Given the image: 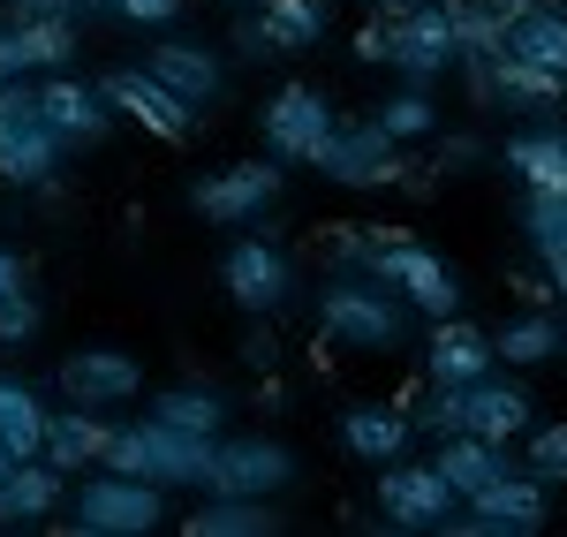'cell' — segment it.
<instances>
[{"label":"cell","mask_w":567,"mask_h":537,"mask_svg":"<svg viewBox=\"0 0 567 537\" xmlns=\"http://www.w3.org/2000/svg\"><path fill=\"white\" fill-rule=\"evenodd\" d=\"M106 469L152 477L159 493H205V477H213V440H205V432H175V424H159V416H136V424H114V432H106Z\"/></svg>","instance_id":"6da1fadb"},{"label":"cell","mask_w":567,"mask_h":537,"mask_svg":"<svg viewBox=\"0 0 567 537\" xmlns=\"http://www.w3.org/2000/svg\"><path fill=\"white\" fill-rule=\"evenodd\" d=\"M61 136L39 114V76H8L0 84V182L8 189H53L61 175Z\"/></svg>","instance_id":"7a4b0ae2"},{"label":"cell","mask_w":567,"mask_h":537,"mask_svg":"<svg viewBox=\"0 0 567 537\" xmlns=\"http://www.w3.org/2000/svg\"><path fill=\"white\" fill-rule=\"evenodd\" d=\"M167 499L152 477H122V469H91L84 485H76V515H69V530L76 537H144L167 523Z\"/></svg>","instance_id":"3957f363"},{"label":"cell","mask_w":567,"mask_h":537,"mask_svg":"<svg viewBox=\"0 0 567 537\" xmlns=\"http://www.w3.org/2000/svg\"><path fill=\"white\" fill-rule=\"evenodd\" d=\"M371 280L401 296V311H424V318H454L462 311V272L446 266L432 242H416V235H386V227H379Z\"/></svg>","instance_id":"277c9868"},{"label":"cell","mask_w":567,"mask_h":537,"mask_svg":"<svg viewBox=\"0 0 567 537\" xmlns=\"http://www.w3.org/2000/svg\"><path fill=\"white\" fill-rule=\"evenodd\" d=\"M318 326L341 349H393L401 341V296L379 288L371 272H333L318 288Z\"/></svg>","instance_id":"5b68a950"},{"label":"cell","mask_w":567,"mask_h":537,"mask_svg":"<svg viewBox=\"0 0 567 537\" xmlns=\"http://www.w3.org/2000/svg\"><path fill=\"white\" fill-rule=\"evenodd\" d=\"M310 167L333 189H393V182H409V144H393L379 122H333Z\"/></svg>","instance_id":"8992f818"},{"label":"cell","mask_w":567,"mask_h":537,"mask_svg":"<svg viewBox=\"0 0 567 537\" xmlns=\"http://www.w3.org/2000/svg\"><path fill=\"white\" fill-rule=\"evenodd\" d=\"M219 288L243 318H280L296 303V258L272 242V235H243L227 258H219Z\"/></svg>","instance_id":"52a82bcc"},{"label":"cell","mask_w":567,"mask_h":537,"mask_svg":"<svg viewBox=\"0 0 567 537\" xmlns=\"http://www.w3.org/2000/svg\"><path fill=\"white\" fill-rule=\"evenodd\" d=\"M288 189V159H243V167H219V175H197L189 182V205L219 227H250L280 205Z\"/></svg>","instance_id":"ba28073f"},{"label":"cell","mask_w":567,"mask_h":537,"mask_svg":"<svg viewBox=\"0 0 567 537\" xmlns=\"http://www.w3.org/2000/svg\"><path fill=\"white\" fill-rule=\"evenodd\" d=\"M258 122H265V152H272V159L310 167V159H318V144L333 136V122H341V114H333V99H326L318 84H280L272 99H265Z\"/></svg>","instance_id":"9c48e42d"},{"label":"cell","mask_w":567,"mask_h":537,"mask_svg":"<svg viewBox=\"0 0 567 537\" xmlns=\"http://www.w3.org/2000/svg\"><path fill=\"white\" fill-rule=\"evenodd\" d=\"M296 485V454L280 447V440H265V432H243V440H213V477H205V493H250V499H280Z\"/></svg>","instance_id":"30bf717a"},{"label":"cell","mask_w":567,"mask_h":537,"mask_svg":"<svg viewBox=\"0 0 567 537\" xmlns=\"http://www.w3.org/2000/svg\"><path fill=\"white\" fill-rule=\"evenodd\" d=\"M53 394L76 402V409L114 416V409H130L144 394V363L130 349H76V357H61V371H53Z\"/></svg>","instance_id":"8fae6325"},{"label":"cell","mask_w":567,"mask_h":537,"mask_svg":"<svg viewBox=\"0 0 567 537\" xmlns=\"http://www.w3.org/2000/svg\"><path fill=\"white\" fill-rule=\"evenodd\" d=\"M393 76L409 84H439L454 69V0H416L393 16V53H386Z\"/></svg>","instance_id":"7c38bea8"},{"label":"cell","mask_w":567,"mask_h":537,"mask_svg":"<svg viewBox=\"0 0 567 537\" xmlns=\"http://www.w3.org/2000/svg\"><path fill=\"white\" fill-rule=\"evenodd\" d=\"M446 530H470V537H529V530H545V477L507 469L499 485H484L477 499H462Z\"/></svg>","instance_id":"4fadbf2b"},{"label":"cell","mask_w":567,"mask_h":537,"mask_svg":"<svg viewBox=\"0 0 567 537\" xmlns=\"http://www.w3.org/2000/svg\"><path fill=\"white\" fill-rule=\"evenodd\" d=\"M454 485L439 477L432 462H386L379 469V515L386 530H446L454 523Z\"/></svg>","instance_id":"5bb4252c"},{"label":"cell","mask_w":567,"mask_h":537,"mask_svg":"<svg viewBox=\"0 0 567 537\" xmlns=\"http://www.w3.org/2000/svg\"><path fill=\"white\" fill-rule=\"evenodd\" d=\"M99 91H106V106H114V114H130L136 130L159 136V144H182V136H197V106H189L182 91H167L159 76H152V69H144V61H136V69H114V76H106Z\"/></svg>","instance_id":"9a60e30c"},{"label":"cell","mask_w":567,"mask_h":537,"mask_svg":"<svg viewBox=\"0 0 567 537\" xmlns=\"http://www.w3.org/2000/svg\"><path fill=\"white\" fill-rule=\"evenodd\" d=\"M454 409H462V432H477L492 447H515L529 424H537V394L523 386V371H515V379L484 371L470 386H454Z\"/></svg>","instance_id":"2e32d148"},{"label":"cell","mask_w":567,"mask_h":537,"mask_svg":"<svg viewBox=\"0 0 567 537\" xmlns=\"http://www.w3.org/2000/svg\"><path fill=\"white\" fill-rule=\"evenodd\" d=\"M462 76L484 106H529V114H553L567 99V76L545 69V61H523V53H492V61H462Z\"/></svg>","instance_id":"e0dca14e"},{"label":"cell","mask_w":567,"mask_h":537,"mask_svg":"<svg viewBox=\"0 0 567 537\" xmlns=\"http://www.w3.org/2000/svg\"><path fill=\"white\" fill-rule=\"evenodd\" d=\"M39 114H45V130L61 136V144H99V136L114 130V106H106V91L84 84V76H69V69L39 76Z\"/></svg>","instance_id":"ac0fdd59"},{"label":"cell","mask_w":567,"mask_h":537,"mask_svg":"<svg viewBox=\"0 0 567 537\" xmlns=\"http://www.w3.org/2000/svg\"><path fill=\"white\" fill-rule=\"evenodd\" d=\"M484 371H499L492 333L470 326V318H432V333H424V379H432V386H470Z\"/></svg>","instance_id":"d6986e66"},{"label":"cell","mask_w":567,"mask_h":537,"mask_svg":"<svg viewBox=\"0 0 567 537\" xmlns=\"http://www.w3.org/2000/svg\"><path fill=\"white\" fill-rule=\"evenodd\" d=\"M106 432H114V416L61 402V409H45V447L39 454L61 469V477H84V469H99V462H106Z\"/></svg>","instance_id":"ffe728a7"},{"label":"cell","mask_w":567,"mask_h":537,"mask_svg":"<svg viewBox=\"0 0 567 537\" xmlns=\"http://www.w3.org/2000/svg\"><path fill=\"white\" fill-rule=\"evenodd\" d=\"M144 69H152V76H159L167 91H182L197 114H205L219 91H227V69H219V53H205V45H189V39H159L152 53H144Z\"/></svg>","instance_id":"44dd1931"},{"label":"cell","mask_w":567,"mask_h":537,"mask_svg":"<svg viewBox=\"0 0 567 537\" xmlns=\"http://www.w3.org/2000/svg\"><path fill=\"white\" fill-rule=\"evenodd\" d=\"M432 469L454 485V499H477L484 485H499L515 462H507V447H492L477 432H446V440H432Z\"/></svg>","instance_id":"7402d4cb"},{"label":"cell","mask_w":567,"mask_h":537,"mask_svg":"<svg viewBox=\"0 0 567 537\" xmlns=\"http://www.w3.org/2000/svg\"><path fill=\"white\" fill-rule=\"evenodd\" d=\"M341 447L386 469V462H401V454L416 447V424H409V409H401V402H393V409H379V402L349 409V416H341Z\"/></svg>","instance_id":"603a6c76"},{"label":"cell","mask_w":567,"mask_h":537,"mask_svg":"<svg viewBox=\"0 0 567 537\" xmlns=\"http://www.w3.org/2000/svg\"><path fill=\"white\" fill-rule=\"evenodd\" d=\"M189 537H272L280 530V507L272 499H250V493H205L197 515H182Z\"/></svg>","instance_id":"cb8c5ba5"},{"label":"cell","mask_w":567,"mask_h":537,"mask_svg":"<svg viewBox=\"0 0 567 537\" xmlns=\"http://www.w3.org/2000/svg\"><path fill=\"white\" fill-rule=\"evenodd\" d=\"M499 152H507V167H515L523 189L567 197V130H515Z\"/></svg>","instance_id":"d4e9b609"},{"label":"cell","mask_w":567,"mask_h":537,"mask_svg":"<svg viewBox=\"0 0 567 537\" xmlns=\"http://www.w3.org/2000/svg\"><path fill=\"white\" fill-rule=\"evenodd\" d=\"M492 357L507 363V371H537V363L567 357V326L553 311H515L499 333H492Z\"/></svg>","instance_id":"484cf974"},{"label":"cell","mask_w":567,"mask_h":537,"mask_svg":"<svg viewBox=\"0 0 567 537\" xmlns=\"http://www.w3.org/2000/svg\"><path fill=\"white\" fill-rule=\"evenodd\" d=\"M144 416H159V424H175V432H205L219 440L227 432V394H219L213 379H175V386H159Z\"/></svg>","instance_id":"4316f807"},{"label":"cell","mask_w":567,"mask_h":537,"mask_svg":"<svg viewBox=\"0 0 567 537\" xmlns=\"http://www.w3.org/2000/svg\"><path fill=\"white\" fill-rule=\"evenodd\" d=\"M61 469L31 454V462H8V485H0V523H45L53 507H61Z\"/></svg>","instance_id":"83f0119b"},{"label":"cell","mask_w":567,"mask_h":537,"mask_svg":"<svg viewBox=\"0 0 567 537\" xmlns=\"http://www.w3.org/2000/svg\"><path fill=\"white\" fill-rule=\"evenodd\" d=\"M0 447L16 462H31L45 447V394L31 379H0Z\"/></svg>","instance_id":"f1b7e54d"},{"label":"cell","mask_w":567,"mask_h":537,"mask_svg":"<svg viewBox=\"0 0 567 537\" xmlns=\"http://www.w3.org/2000/svg\"><path fill=\"white\" fill-rule=\"evenodd\" d=\"M507 53L545 61V69H560V76H567V8H553V0L523 8V16L507 23Z\"/></svg>","instance_id":"f546056e"},{"label":"cell","mask_w":567,"mask_h":537,"mask_svg":"<svg viewBox=\"0 0 567 537\" xmlns=\"http://www.w3.org/2000/svg\"><path fill=\"white\" fill-rule=\"evenodd\" d=\"M326 16H333V0H258V23L272 53H303V45L326 39Z\"/></svg>","instance_id":"4dcf8cb0"},{"label":"cell","mask_w":567,"mask_h":537,"mask_svg":"<svg viewBox=\"0 0 567 537\" xmlns=\"http://www.w3.org/2000/svg\"><path fill=\"white\" fill-rule=\"evenodd\" d=\"M371 122H379L393 144H424V136H439V106H432V91H424V84H416V91H386Z\"/></svg>","instance_id":"1f68e13d"},{"label":"cell","mask_w":567,"mask_h":537,"mask_svg":"<svg viewBox=\"0 0 567 537\" xmlns=\"http://www.w3.org/2000/svg\"><path fill=\"white\" fill-rule=\"evenodd\" d=\"M507 53V16H492L484 0H454V61H492Z\"/></svg>","instance_id":"d6a6232c"},{"label":"cell","mask_w":567,"mask_h":537,"mask_svg":"<svg viewBox=\"0 0 567 537\" xmlns=\"http://www.w3.org/2000/svg\"><path fill=\"white\" fill-rule=\"evenodd\" d=\"M523 242L553 266L567 258V197H545V189H523Z\"/></svg>","instance_id":"836d02e7"},{"label":"cell","mask_w":567,"mask_h":537,"mask_svg":"<svg viewBox=\"0 0 567 537\" xmlns=\"http://www.w3.org/2000/svg\"><path fill=\"white\" fill-rule=\"evenodd\" d=\"M523 469L545 485H567V424H529L523 432Z\"/></svg>","instance_id":"e575fe53"},{"label":"cell","mask_w":567,"mask_h":537,"mask_svg":"<svg viewBox=\"0 0 567 537\" xmlns=\"http://www.w3.org/2000/svg\"><path fill=\"white\" fill-rule=\"evenodd\" d=\"M45 326V303L31 296V280L16 288V296H0V349H23V341H39Z\"/></svg>","instance_id":"d590c367"},{"label":"cell","mask_w":567,"mask_h":537,"mask_svg":"<svg viewBox=\"0 0 567 537\" xmlns=\"http://www.w3.org/2000/svg\"><path fill=\"white\" fill-rule=\"evenodd\" d=\"M371 250H379V227H333L326 235V272H371Z\"/></svg>","instance_id":"8d00e7d4"},{"label":"cell","mask_w":567,"mask_h":537,"mask_svg":"<svg viewBox=\"0 0 567 537\" xmlns=\"http://www.w3.org/2000/svg\"><path fill=\"white\" fill-rule=\"evenodd\" d=\"M8 76H39V45H31V23H23V16L0 23V84H8Z\"/></svg>","instance_id":"74e56055"},{"label":"cell","mask_w":567,"mask_h":537,"mask_svg":"<svg viewBox=\"0 0 567 537\" xmlns=\"http://www.w3.org/2000/svg\"><path fill=\"white\" fill-rule=\"evenodd\" d=\"M8 16H53V23H91V16H114L106 0H0Z\"/></svg>","instance_id":"f35d334b"},{"label":"cell","mask_w":567,"mask_h":537,"mask_svg":"<svg viewBox=\"0 0 567 537\" xmlns=\"http://www.w3.org/2000/svg\"><path fill=\"white\" fill-rule=\"evenodd\" d=\"M484 136H470V130H446L439 136V175H470V167H484Z\"/></svg>","instance_id":"ab89813d"},{"label":"cell","mask_w":567,"mask_h":537,"mask_svg":"<svg viewBox=\"0 0 567 537\" xmlns=\"http://www.w3.org/2000/svg\"><path fill=\"white\" fill-rule=\"evenodd\" d=\"M386 53H393V16H363V31H355V61H371V69H386Z\"/></svg>","instance_id":"60d3db41"},{"label":"cell","mask_w":567,"mask_h":537,"mask_svg":"<svg viewBox=\"0 0 567 537\" xmlns=\"http://www.w3.org/2000/svg\"><path fill=\"white\" fill-rule=\"evenodd\" d=\"M106 8H114L122 23H144V31H159V23H175L189 0H106Z\"/></svg>","instance_id":"b9f144b4"},{"label":"cell","mask_w":567,"mask_h":537,"mask_svg":"<svg viewBox=\"0 0 567 537\" xmlns=\"http://www.w3.org/2000/svg\"><path fill=\"white\" fill-rule=\"evenodd\" d=\"M235 53H243V61H265V53H272V39H265L258 16H243V23H235Z\"/></svg>","instance_id":"7bdbcfd3"},{"label":"cell","mask_w":567,"mask_h":537,"mask_svg":"<svg viewBox=\"0 0 567 537\" xmlns=\"http://www.w3.org/2000/svg\"><path fill=\"white\" fill-rule=\"evenodd\" d=\"M23 280H31V272H23V258H16V250H8V242H0V296H16V288H23Z\"/></svg>","instance_id":"ee69618b"},{"label":"cell","mask_w":567,"mask_h":537,"mask_svg":"<svg viewBox=\"0 0 567 537\" xmlns=\"http://www.w3.org/2000/svg\"><path fill=\"white\" fill-rule=\"evenodd\" d=\"M243 357L258 363V371H272V333H250V341H243Z\"/></svg>","instance_id":"f6af8a7d"},{"label":"cell","mask_w":567,"mask_h":537,"mask_svg":"<svg viewBox=\"0 0 567 537\" xmlns=\"http://www.w3.org/2000/svg\"><path fill=\"white\" fill-rule=\"evenodd\" d=\"M258 409H288V379H265V386H258Z\"/></svg>","instance_id":"bcb514c9"},{"label":"cell","mask_w":567,"mask_h":537,"mask_svg":"<svg viewBox=\"0 0 567 537\" xmlns=\"http://www.w3.org/2000/svg\"><path fill=\"white\" fill-rule=\"evenodd\" d=\"M484 8H492V16H507V23H515V16H523V8H537V0H484Z\"/></svg>","instance_id":"7dc6e473"},{"label":"cell","mask_w":567,"mask_h":537,"mask_svg":"<svg viewBox=\"0 0 567 537\" xmlns=\"http://www.w3.org/2000/svg\"><path fill=\"white\" fill-rule=\"evenodd\" d=\"M545 280H553V296H567V258H553V266H545Z\"/></svg>","instance_id":"c3c4849f"},{"label":"cell","mask_w":567,"mask_h":537,"mask_svg":"<svg viewBox=\"0 0 567 537\" xmlns=\"http://www.w3.org/2000/svg\"><path fill=\"white\" fill-rule=\"evenodd\" d=\"M371 8H379V16H401V8H416V0H371Z\"/></svg>","instance_id":"681fc988"},{"label":"cell","mask_w":567,"mask_h":537,"mask_svg":"<svg viewBox=\"0 0 567 537\" xmlns=\"http://www.w3.org/2000/svg\"><path fill=\"white\" fill-rule=\"evenodd\" d=\"M8 462H16V454H8V447H0V485H8Z\"/></svg>","instance_id":"f907efd6"}]
</instances>
